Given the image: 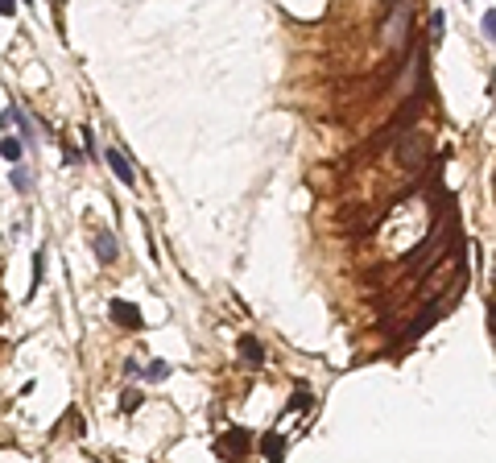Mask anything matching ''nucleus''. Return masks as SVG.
<instances>
[{
  "label": "nucleus",
  "mask_w": 496,
  "mask_h": 463,
  "mask_svg": "<svg viewBox=\"0 0 496 463\" xmlns=\"http://www.w3.org/2000/svg\"><path fill=\"white\" fill-rule=\"evenodd\" d=\"M409 33H414V0H389V9L380 17V42H385V50L402 54L409 46Z\"/></svg>",
  "instance_id": "f257e3e1"
},
{
  "label": "nucleus",
  "mask_w": 496,
  "mask_h": 463,
  "mask_svg": "<svg viewBox=\"0 0 496 463\" xmlns=\"http://www.w3.org/2000/svg\"><path fill=\"white\" fill-rule=\"evenodd\" d=\"M397 157H402V166H422L426 162V133L409 128L402 137V145H397Z\"/></svg>",
  "instance_id": "f03ea898"
},
{
  "label": "nucleus",
  "mask_w": 496,
  "mask_h": 463,
  "mask_svg": "<svg viewBox=\"0 0 496 463\" xmlns=\"http://www.w3.org/2000/svg\"><path fill=\"white\" fill-rule=\"evenodd\" d=\"M104 162H108V170L116 174L120 182H124V186H133V182H137V174H133V166H128V157H124L120 149H108V153H104Z\"/></svg>",
  "instance_id": "7ed1b4c3"
},
{
  "label": "nucleus",
  "mask_w": 496,
  "mask_h": 463,
  "mask_svg": "<svg viewBox=\"0 0 496 463\" xmlns=\"http://www.w3.org/2000/svg\"><path fill=\"white\" fill-rule=\"evenodd\" d=\"M0 124H17V133H21V145H33V141H38V133H33V124H29V116H25L21 108H9V112L0 116Z\"/></svg>",
  "instance_id": "20e7f679"
},
{
  "label": "nucleus",
  "mask_w": 496,
  "mask_h": 463,
  "mask_svg": "<svg viewBox=\"0 0 496 463\" xmlns=\"http://www.w3.org/2000/svg\"><path fill=\"white\" fill-rule=\"evenodd\" d=\"M108 315L116 318V323H124V327H128V331H137V327H141V311H137V306H133V302H112V306H108Z\"/></svg>",
  "instance_id": "39448f33"
},
{
  "label": "nucleus",
  "mask_w": 496,
  "mask_h": 463,
  "mask_svg": "<svg viewBox=\"0 0 496 463\" xmlns=\"http://www.w3.org/2000/svg\"><path fill=\"white\" fill-rule=\"evenodd\" d=\"M95 257H99L104 265H116L120 244H116V236H112V232H99V236H95Z\"/></svg>",
  "instance_id": "423d86ee"
},
{
  "label": "nucleus",
  "mask_w": 496,
  "mask_h": 463,
  "mask_svg": "<svg viewBox=\"0 0 496 463\" xmlns=\"http://www.w3.org/2000/svg\"><path fill=\"white\" fill-rule=\"evenodd\" d=\"M240 356H244V360H248V364L257 368L260 360H265V347H260V343L253 340V335H244V340H240Z\"/></svg>",
  "instance_id": "0eeeda50"
},
{
  "label": "nucleus",
  "mask_w": 496,
  "mask_h": 463,
  "mask_svg": "<svg viewBox=\"0 0 496 463\" xmlns=\"http://www.w3.org/2000/svg\"><path fill=\"white\" fill-rule=\"evenodd\" d=\"M21 153H25L21 141H13V137H4V141H0V157H4V162H21Z\"/></svg>",
  "instance_id": "6e6552de"
},
{
  "label": "nucleus",
  "mask_w": 496,
  "mask_h": 463,
  "mask_svg": "<svg viewBox=\"0 0 496 463\" xmlns=\"http://www.w3.org/2000/svg\"><path fill=\"white\" fill-rule=\"evenodd\" d=\"M260 451H265L269 459H277V455H285V442H277V435H265V442H260Z\"/></svg>",
  "instance_id": "1a4fd4ad"
},
{
  "label": "nucleus",
  "mask_w": 496,
  "mask_h": 463,
  "mask_svg": "<svg viewBox=\"0 0 496 463\" xmlns=\"http://www.w3.org/2000/svg\"><path fill=\"white\" fill-rule=\"evenodd\" d=\"M443 33H447V17L434 13V17H430V42H443Z\"/></svg>",
  "instance_id": "9d476101"
},
{
  "label": "nucleus",
  "mask_w": 496,
  "mask_h": 463,
  "mask_svg": "<svg viewBox=\"0 0 496 463\" xmlns=\"http://www.w3.org/2000/svg\"><path fill=\"white\" fill-rule=\"evenodd\" d=\"M145 376H149V381H165V376H170V364H165V360H153V364L145 368Z\"/></svg>",
  "instance_id": "9b49d317"
},
{
  "label": "nucleus",
  "mask_w": 496,
  "mask_h": 463,
  "mask_svg": "<svg viewBox=\"0 0 496 463\" xmlns=\"http://www.w3.org/2000/svg\"><path fill=\"white\" fill-rule=\"evenodd\" d=\"M240 447H244V439H240V430H232V439L219 442V455H240Z\"/></svg>",
  "instance_id": "f8f14e48"
},
{
  "label": "nucleus",
  "mask_w": 496,
  "mask_h": 463,
  "mask_svg": "<svg viewBox=\"0 0 496 463\" xmlns=\"http://www.w3.org/2000/svg\"><path fill=\"white\" fill-rule=\"evenodd\" d=\"M42 265H46V252H38V257H33V286H29V294L42 286Z\"/></svg>",
  "instance_id": "ddd939ff"
},
{
  "label": "nucleus",
  "mask_w": 496,
  "mask_h": 463,
  "mask_svg": "<svg viewBox=\"0 0 496 463\" xmlns=\"http://www.w3.org/2000/svg\"><path fill=\"white\" fill-rule=\"evenodd\" d=\"M484 38H488V42L496 38V13L492 9H484Z\"/></svg>",
  "instance_id": "4468645a"
},
{
  "label": "nucleus",
  "mask_w": 496,
  "mask_h": 463,
  "mask_svg": "<svg viewBox=\"0 0 496 463\" xmlns=\"http://www.w3.org/2000/svg\"><path fill=\"white\" fill-rule=\"evenodd\" d=\"M124 410H137L141 406V389H124V401H120Z\"/></svg>",
  "instance_id": "2eb2a0df"
},
{
  "label": "nucleus",
  "mask_w": 496,
  "mask_h": 463,
  "mask_svg": "<svg viewBox=\"0 0 496 463\" xmlns=\"http://www.w3.org/2000/svg\"><path fill=\"white\" fill-rule=\"evenodd\" d=\"M13 186H17V191H29V174L21 170V162H17V170H13Z\"/></svg>",
  "instance_id": "dca6fc26"
},
{
  "label": "nucleus",
  "mask_w": 496,
  "mask_h": 463,
  "mask_svg": "<svg viewBox=\"0 0 496 463\" xmlns=\"http://www.w3.org/2000/svg\"><path fill=\"white\" fill-rule=\"evenodd\" d=\"M17 13V0H0V17H13Z\"/></svg>",
  "instance_id": "f3484780"
}]
</instances>
